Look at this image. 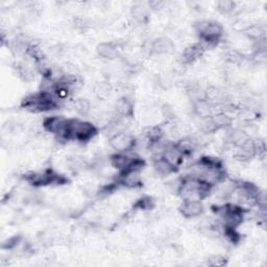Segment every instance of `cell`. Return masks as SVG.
Here are the masks:
<instances>
[{
    "mask_svg": "<svg viewBox=\"0 0 267 267\" xmlns=\"http://www.w3.org/2000/svg\"><path fill=\"white\" fill-rule=\"evenodd\" d=\"M14 69L20 79L25 83H30L36 78V73L33 69L23 62H17L14 64Z\"/></svg>",
    "mask_w": 267,
    "mask_h": 267,
    "instance_id": "cell-20",
    "label": "cell"
},
{
    "mask_svg": "<svg viewBox=\"0 0 267 267\" xmlns=\"http://www.w3.org/2000/svg\"><path fill=\"white\" fill-rule=\"evenodd\" d=\"M228 263V259L225 257H220V256H213L211 258L208 259V264L210 266L214 267H220V266H225Z\"/></svg>",
    "mask_w": 267,
    "mask_h": 267,
    "instance_id": "cell-36",
    "label": "cell"
},
{
    "mask_svg": "<svg viewBox=\"0 0 267 267\" xmlns=\"http://www.w3.org/2000/svg\"><path fill=\"white\" fill-rule=\"evenodd\" d=\"M74 26L78 29H86L89 27V24L87 23V21L83 18H76L74 20Z\"/></svg>",
    "mask_w": 267,
    "mask_h": 267,
    "instance_id": "cell-38",
    "label": "cell"
},
{
    "mask_svg": "<svg viewBox=\"0 0 267 267\" xmlns=\"http://www.w3.org/2000/svg\"><path fill=\"white\" fill-rule=\"evenodd\" d=\"M154 168L158 175L162 177L170 176L172 173H176L178 171V168L171 165L169 162L162 156H159L154 160Z\"/></svg>",
    "mask_w": 267,
    "mask_h": 267,
    "instance_id": "cell-19",
    "label": "cell"
},
{
    "mask_svg": "<svg viewBox=\"0 0 267 267\" xmlns=\"http://www.w3.org/2000/svg\"><path fill=\"white\" fill-rule=\"evenodd\" d=\"M98 134V127L89 121L68 119L63 140L87 143Z\"/></svg>",
    "mask_w": 267,
    "mask_h": 267,
    "instance_id": "cell-3",
    "label": "cell"
},
{
    "mask_svg": "<svg viewBox=\"0 0 267 267\" xmlns=\"http://www.w3.org/2000/svg\"><path fill=\"white\" fill-rule=\"evenodd\" d=\"M61 74L67 76H78L79 69L72 63H65L61 67Z\"/></svg>",
    "mask_w": 267,
    "mask_h": 267,
    "instance_id": "cell-34",
    "label": "cell"
},
{
    "mask_svg": "<svg viewBox=\"0 0 267 267\" xmlns=\"http://www.w3.org/2000/svg\"><path fill=\"white\" fill-rule=\"evenodd\" d=\"M176 49L173 41L168 37H160L155 39L150 45V52L154 54H171Z\"/></svg>",
    "mask_w": 267,
    "mask_h": 267,
    "instance_id": "cell-10",
    "label": "cell"
},
{
    "mask_svg": "<svg viewBox=\"0 0 267 267\" xmlns=\"http://www.w3.org/2000/svg\"><path fill=\"white\" fill-rule=\"evenodd\" d=\"M205 51H206V49L204 48V46L200 42L188 46V47H186L183 50V52L181 54L182 65L188 66V65L194 64L204 55Z\"/></svg>",
    "mask_w": 267,
    "mask_h": 267,
    "instance_id": "cell-9",
    "label": "cell"
},
{
    "mask_svg": "<svg viewBox=\"0 0 267 267\" xmlns=\"http://www.w3.org/2000/svg\"><path fill=\"white\" fill-rule=\"evenodd\" d=\"M155 207H156L155 199L148 195H145L141 197V199H139L134 205L135 210H140V211H150L155 209Z\"/></svg>",
    "mask_w": 267,
    "mask_h": 267,
    "instance_id": "cell-27",
    "label": "cell"
},
{
    "mask_svg": "<svg viewBox=\"0 0 267 267\" xmlns=\"http://www.w3.org/2000/svg\"><path fill=\"white\" fill-rule=\"evenodd\" d=\"M73 110L80 116H87L92 111V104L86 98H76L72 102Z\"/></svg>",
    "mask_w": 267,
    "mask_h": 267,
    "instance_id": "cell-26",
    "label": "cell"
},
{
    "mask_svg": "<svg viewBox=\"0 0 267 267\" xmlns=\"http://www.w3.org/2000/svg\"><path fill=\"white\" fill-rule=\"evenodd\" d=\"M20 108L30 113H44L60 108V100L51 92L39 91L23 98Z\"/></svg>",
    "mask_w": 267,
    "mask_h": 267,
    "instance_id": "cell-1",
    "label": "cell"
},
{
    "mask_svg": "<svg viewBox=\"0 0 267 267\" xmlns=\"http://www.w3.org/2000/svg\"><path fill=\"white\" fill-rule=\"evenodd\" d=\"M192 111L196 117L201 118V120L211 117V116L214 114L213 106L210 102H208L206 99H200V100L193 101Z\"/></svg>",
    "mask_w": 267,
    "mask_h": 267,
    "instance_id": "cell-17",
    "label": "cell"
},
{
    "mask_svg": "<svg viewBox=\"0 0 267 267\" xmlns=\"http://www.w3.org/2000/svg\"><path fill=\"white\" fill-rule=\"evenodd\" d=\"M225 60L227 63L232 65H240L246 60V55L239 50L229 49L225 52Z\"/></svg>",
    "mask_w": 267,
    "mask_h": 267,
    "instance_id": "cell-28",
    "label": "cell"
},
{
    "mask_svg": "<svg viewBox=\"0 0 267 267\" xmlns=\"http://www.w3.org/2000/svg\"><path fill=\"white\" fill-rule=\"evenodd\" d=\"M212 120L214 121L215 125L217 126L218 131L229 129L233 124V118L227 112H218L212 115Z\"/></svg>",
    "mask_w": 267,
    "mask_h": 267,
    "instance_id": "cell-24",
    "label": "cell"
},
{
    "mask_svg": "<svg viewBox=\"0 0 267 267\" xmlns=\"http://www.w3.org/2000/svg\"><path fill=\"white\" fill-rule=\"evenodd\" d=\"M22 241V236L18 235V236H13V237H10L8 238L7 240H5L3 243H2V249L3 250H14L16 249L19 245H20V242Z\"/></svg>",
    "mask_w": 267,
    "mask_h": 267,
    "instance_id": "cell-35",
    "label": "cell"
},
{
    "mask_svg": "<svg viewBox=\"0 0 267 267\" xmlns=\"http://www.w3.org/2000/svg\"><path fill=\"white\" fill-rule=\"evenodd\" d=\"M214 187L208 185L196 177L189 175L180 179L178 193L183 201H199L202 202L210 195Z\"/></svg>",
    "mask_w": 267,
    "mask_h": 267,
    "instance_id": "cell-2",
    "label": "cell"
},
{
    "mask_svg": "<svg viewBox=\"0 0 267 267\" xmlns=\"http://www.w3.org/2000/svg\"><path fill=\"white\" fill-rule=\"evenodd\" d=\"M134 159L135 156H131L129 153H116L111 156L110 162L112 167L120 172L129 166Z\"/></svg>",
    "mask_w": 267,
    "mask_h": 267,
    "instance_id": "cell-18",
    "label": "cell"
},
{
    "mask_svg": "<svg viewBox=\"0 0 267 267\" xmlns=\"http://www.w3.org/2000/svg\"><path fill=\"white\" fill-rule=\"evenodd\" d=\"M254 43L265 38V30L259 24H250L242 32Z\"/></svg>",
    "mask_w": 267,
    "mask_h": 267,
    "instance_id": "cell-23",
    "label": "cell"
},
{
    "mask_svg": "<svg viewBox=\"0 0 267 267\" xmlns=\"http://www.w3.org/2000/svg\"><path fill=\"white\" fill-rule=\"evenodd\" d=\"M117 182L121 187H126L129 189H136L141 187L142 179L139 171H130V172H123L119 173Z\"/></svg>",
    "mask_w": 267,
    "mask_h": 267,
    "instance_id": "cell-12",
    "label": "cell"
},
{
    "mask_svg": "<svg viewBox=\"0 0 267 267\" xmlns=\"http://www.w3.org/2000/svg\"><path fill=\"white\" fill-rule=\"evenodd\" d=\"M216 6L220 13L228 15V14H231L232 11L235 9L236 4L234 1H231V0H220V1L217 2Z\"/></svg>",
    "mask_w": 267,
    "mask_h": 267,
    "instance_id": "cell-31",
    "label": "cell"
},
{
    "mask_svg": "<svg viewBox=\"0 0 267 267\" xmlns=\"http://www.w3.org/2000/svg\"><path fill=\"white\" fill-rule=\"evenodd\" d=\"M162 114H163L164 117L169 121L175 119V112H173V110L169 106H167V104H165V106L162 108Z\"/></svg>",
    "mask_w": 267,
    "mask_h": 267,
    "instance_id": "cell-37",
    "label": "cell"
},
{
    "mask_svg": "<svg viewBox=\"0 0 267 267\" xmlns=\"http://www.w3.org/2000/svg\"><path fill=\"white\" fill-rule=\"evenodd\" d=\"M179 211L186 218H194L204 213V206L199 201H183L179 207Z\"/></svg>",
    "mask_w": 267,
    "mask_h": 267,
    "instance_id": "cell-11",
    "label": "cell"
},
{
    "mask_svg": "<svg viewBox=\"0 0 267 267\" xmlns=\"http://www.w3.org/2000/svg\"><path fill=\"white\" fill-rule=\"evenodd\" d=\"M250 139L251 136L249 135V133L242 129H235L230 134V142L235 148L243 145L248 140H250Z\"/></svg>",
    "mask_w": 267,
    "mask_h": 267,
    "instance_id": "cell-22",
    "label": "cell"
},
{
    "mask_svg": "<svg viewBox=\"0 0 267 267\" xmlns=\"http://www.w3.org/2000/svg\"><path fill=\"white\" fill-rule=\"evenodd\" d=\"M148 6L150 8H154V9H158V8H161L162 6L164 5V2H162V1H150L147 3Z\"/></svg>",
    "mask_w": 267,
    "mask_h": 267,
    "instance_id": "cell-39",
    "label": "cell"
},
{
    "mask_svg": "<svg viewBox=\"0 0 267 267\" xmlns=\"http://www.w3.org/2000/svg\"><path fill=\"white\" fill-rule=\"evenodd\" d=\"M201 131L205 135H211V134H214L215 132L218 131L217 126L215 125L214 121L212 120V116H211V117H209V118L202 119V122H201Z\"/></svg>",
    "mask_w": 267,
    "mask_h": 267,
    "instance_id": "cell-30",
    "label": "cell"
},
{
    "mask_svg": "<svg viewBox=\"0 0 267 267\" xmlns=\"http://www.w3.org/2000/svg\"><path fill=\"white\" fill-rule=\"evenodd\" d=\"M97 54L104 60H115L119 55V49L117 45L112 42H102L96 46Z\"/></svg>",
    "mask_w": 267,
    "mask_h": 267,
    "instance_id": "cell-16",
    "label": "cell"
},
{
    "mask_svg": "<svg viewBox=\"0 0 267 267\" xmlns=\"http://www.w3.org/2000/svg\"><path fill=\"white\" fill-rule=\"evenodd\" d=\"M195 31L200 38V43L207 50L217 46L224 36V28L216 21L203 20L195 24Z\"/></svg>",
    "mask_w": 267,
    "mask_h": 267,
    "instance_id": "cell-4",
    "label": "cell"
},
{
    "mask_svg": "<svg viewBox=\"0 0 267 267\" xmlns=\"http://www.w3.org/2000/svg\"><path fill=\"white\" fill-rule=\"evenodd\" d=\"M164 135H165L164 130L158 125L149 127V129H147L145 132V138L150 147H153L163 141Z\"/></svg>",
    "mask_w": 267,
    "mask_h": 267,
    "instance_id": "cell-21",
    "label": "cell"
},
{
    "mask_svg": "<svg viewBox=\"0 0 267 267\" xmlns=\"http://www.w3.org/2000/svg\"><path fill=\"white\" fill-rule=\"evenodd\" d=\"M256 157V143L254 139H250L245 144L236 147L234 159L239 162H248Z\"/></svg>",
    "mask_w": 267,
    "mask_h": 267,
    "instance_id": "cell-13",
    "label": "cell"
},
{
    "mask_svg": "<svg viewBox=\"0 0 267 267\" xmlns=\"http://www.w3.org/2000/svg\"><path fill=\"white\" fill-rule=\"evenodd\" d=\"M132 16L140 23H145L148 20V7L144 4H136L132 7Z\"/></svg>",
    "mask_w": 267,
    "mask_h": 267,
    "instance_id": "cell-29",
    "label": "cell"
},
{
    "mask_svg": "<svg viewBox=\"0 0 267 267\" xmlns=\"http://www.w3.org/2000/svg\"><path fill=\"white\" fill-rule=\"evenodd\" d=\"M23 180L32 187H46V186H62L69 183V179L52 168L42 171H30L23 176Z\"/></svg>",
    "mask_w": 267,
    "mask_h": 267,
    "instance_id": "cell-5",
    "label": "cell"
},
{
    "mask_svg": "<svg viewBox=\"0 0 267 267\" xmlns=\"http://www.w3.org/2000/svg\"><path fill=\"white\" fill-rule=\"evenodd\" d=\"M68 168L73 172H79L85 170L87 167H89V163L85 160V158L80 156H72L69 157L67 160Z\"/></svg>",
    "mask_w": 267,
    "mask_h": 267,
    "instance_id": "cell-25",
    "label": "cell"
},
{
    "mask_svg": "<svg viewBox=\"0 0 267 267\" xmlns=\"http://www.w3.org/2000/svg\"><path fill=\"white\" fill-rule=\"evenodd\" d=\"M109 144L116 150V153H130L136 147L137 140L133 135L121 132L111 136L109 138Z\"/></svg>",
    "mask_w": 267,
    "mask_h": 267,
    "instance_id": "cell-7",
    "label": "cell"
},
{
    "mask_svg": "<svg viewBox=\"0 0 267 267\" xmlns=\"http://www.w3.org/2000/svg\"><path fill=\"white\" fill-rule=\"evenodd\" d=\"M115 117L120 119L132 118L134 116V104L127 97H121L117 100L114 108Z\"/></svg>",
    "mask_w": 267,
    "mask_h": 267,
    "instance_id": "cell-14",
    "label": "cell"
},
{
    "mask_svg": "<svg viewBox=\"0 0 267 267\" xmlns=\"http://www.w3.org/2000/svg\"><path fill=\"white\" fill-rule=\"evenodd\" d=\"M110 93H111V86L108 83H98L95 87V94L97 95L98 98L101 99H106L107 97L110 96Z\"/></svg>",
    "mask_w": 267,
    "mask_h": 267,
    "instance_id": "cell-33",
    "label": "cell"
},
{
    "mask_svg": "<svg viewBox=\"0 0 267 267\" xmlns=\"http://www.w3.org/2000/svg\"><path fill=\"white\" fill-rule=\"evenodd\" d=\"M239 116H240L241 120L250 123V122L257 120L258 117H259V114H258V112H256L252 108H246L245 110L241 109V112H240Z\"/></svg>",
    "mask_w": 267,
    "mask_h": 267,
    "instance_id": "cell-32",
    "label": "cell"
},
{
    "mask_svg": "<svg viewBox=\"0 0 267 267\" xmlns=\"http://www.w3.org/2000/svg\"><path fill=\"white\" fill-rule=\"evenodd\" d=\"M67 122L68 119L63 117V116H50V117H46L43 120L42 126L47 133L63 139Z\"/></svg>",
    "mask_w": 267,
    "mask_h": 267,
    "instance_id": "cell-8",
    "label": "cell"
},
{
    "mask_svg": "<svg viewBox=\"0 0 267 267\" xmlns=\"http://www.w3.org/2000/svg\"><path fill=\"white\" fill-rule=\"evenodd\" d=\"M200 145L199 139H196L193 136H185L177 142H175L176 148L184 156H190L192 155Z\"/></svg>",
    "mask_w": 267,
    "mask_h": 267,
    "instance_id": "cell-15",
    "label": "cell"
},
{
    "mask_svg": "<svg viewBox=\"0 0 267 267\" xmlns=\"http://www.w3.org/2000/svg\"><path fill=\"white\" fill-rule=\"evenodd\" d=\"M213 211L222 219L223 226L237 229L245 222L247 213L250 210H247L237 204L228 203L223 206H214Z\"/></svg>",
    "mask_w": 267,
    "mask_h": 267,
    "instance_id": "cell-6",
    "label": "cell"
}]
</instances>
